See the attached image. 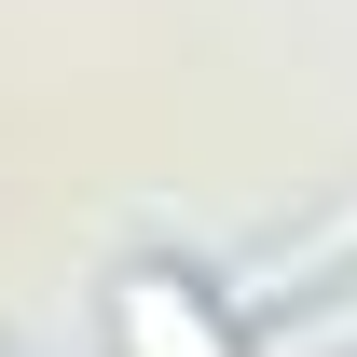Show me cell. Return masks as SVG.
Returning a JSON list of instances; mask_svg holds the SVG:
<instances>
[{
    "mask_svg": "<svg viewBox=\"0 0 357 357\" xmlns=\"http://www.w3.org/2000/svg\"><path fill=\"white\" fill-rule=\"evenodd\" d=\"M110 357H261V344L234 330L220 289H192L165 261H124L110 275Z\"/></svg>",
    "mask_w": 357,
    "mask_h": 357,
    "instance_id": "1",
    "label": "cell"
},
{
    "mask_svg": "<svg viewBox=\"0 0 357 357\" xmlns=\"http://www.w3.org/2000/svg\"><path fill=\"white\" fill-rule=\"evenodd\" d=\"M261 357H357V303H316L303 330H275Z\"/></svg>",
    "mask_w": 357,
    "mask_h": 357,
    "instance_id": "2",
    "label": "cell"
}]
</instances>
